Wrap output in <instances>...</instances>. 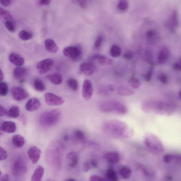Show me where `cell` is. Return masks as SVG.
<instances>
[{"instance_id":"b9f144b4","label":"cell","mask_w":181,"mask_h":181,"mask_svg":"<svg viewBox=\"0 0 181 181\" xmlns=\"http://www.w3.org/2000/svg\"><path fill=\"white\" fill-rule=\"evenodd\" d=\"M8 157L7 151L5 149L1 147L0 148V160L4 161L7 159Z\"/></svg>"},{"instance_id":"f5cc1de1","label":"cell","mask_w":181,"mask_h":181,"mask_svg":"<svg viewBox=\"0 0 181 181\" xmlns=\"http://www.w3.org/2000/svg\"><path fill=\"white\" fill-rule=\"evenodd\" d=\"M174 70L180 71H181V65L177 62H175L172 66Z\"/></svg>"},{"instance_id":"f35d334b","label":"cell","mask_w":181,"mask_h":181,"mask_svg":"<svg viewBox=\"0 0 181 181\" xmlns=\"http://www.w3.org/2000/svg\"><path fill=\"white\" fill-rule=\"evenodd\" d=\"M157 79L161 83L164 85H166L168 83L169 79L167 75L165 73H160L157 75Z\"/></svg>"},{"instance_id":"9c48e42d","label":"cell","mask_w":181,"mask_h":181,"mask_svg":"<svg viewBox=\"0 0 181 181\" xmlns=\"http://www.w3.org/2000/svg\"><path fill=\"white\" fill-rule=\"evenodd\" d=\"M41 151L38 147L33 146L29 149L28 155L33 164H36L41 157Z\"/></svg>"},{"instance_id":"6f0895ef","label":"cell","mask_w":181,"mask_h":181,"mask_svg":"<svg viewBox=\"0 0 181 181\" xmlns=\"http://www.w3.org/2000/svg\"><path fill=\"white\" fill-rule=\"evenodd\" d=\"M65 181H76L74 179H67Z\"/></svg>"},{"instance_id":"30bf717a","label":"cell","mask_w":181,"mask_h":181,"mask_svg":"<svg viewBox=\"0 0 181 181\" xmlns=\"http://www.w3.org/2000/svg\"><path fill=\"white\" fill-rule=\"evenodd\" d=\"M64 55L72 59H75L80 55V51L79 48L74 46H69L65 48L63 50Z\"/></svg>"},{"instance_id":"c3c4849f","label":"cell","mask_w":181,"mask_h":181,"mask_svg":"<svg viewBox=\"0 0 181 181\" xmlns=\"http://www.w3.org/2000/svg\"><path fill=\"white\" fill-rule=\"evenodd\" d=\"M133 54L131 52L127 51L123 55V58L126 60H131L133 58Z\"/></svg>"},{"instance_id":"94428289","label":"cell","mask_w":181,"mask_h":181,"mask_svg":"<svg viewBox=\"0 0 181 181\" xmlns=\"http://www.w3.org/2000/svg\"><path fill=\"white\" fill-rule=\"evenodd\" d=\"M180 64L181 65V59L180 61Z\"/></svg>"},{"instance_id":"ab89813d","label":"cell","mask_w":181,"mask_h":181,"mask_svg":"<svg viewBox=\"0 0 181 181\" xmlns=\"http://www.w3.org/2000/svg\"><path fill=\"white\" fill-rule=\"evenodd\" d=\"M5 27L8 31L11 33H14L15 31V22L7 21L5 22Z\"/></svg>"},{"instance_id":"836d02e7","label":"cell","mask_w":181,"mask_h":181,"mask_svg":"<svg viewBox=\"0 0 181 181\" xmlns=\"http://www.w3.org/2000/svg\"><path fill=\"white\" fill-rule=\"evenodd\" d=\"M98 59L100 64L104 66H108L112 64L114 62L112 59L104 56H100Z\"/></svg>"},{"instance_id":"74e56055","label":"cell","mask_w":181,"mask_h":181,"mask_svg":"<svg viewBox=\"0 0 181 181\" xmlns=\"http://www.w3.org/2000/svg\"><path fill=\"white\" fill-rule=\"evenodd\" d=\"M128 8V2L126 0H121L119 2L117 5V9L120 11H126Z\"/></svg>"},{"instance_id":"11a10c76","label":"cell","mask_w":181,"mask_h":181,"mask_svg":"<svg viewBox=\"0 0 181 181\" xmlns=\"http://www.w3.org/2000/svg\"><path fill=\"white\" fill-rule=\"evenodd\" d=\"M1 181H9V175L7 174H3L1 176Z\"/></svg>"},{"instance_id":"7bdbcfd3","label":"cell","mask_w":181,"mask_h":181,"mask_svg":"<svg viewBox=\"0 0 181 181\" xmlns=\"http://www.w3.org/2000/svg\"><path fill=\"white\" fill-rule=\"evenodd\" d=\"M152 69H150L148 72L144 76V78L145 81L146 82H150L152 78Z\"/></svg>"},{"instance_id":"60d3db41","label":"cell","mask_w":181,"mask_h":181,"mask_svg":"<svg viewBox=\"0 0 181 181\" xmlns=\"http://www.w3.org/2000/svg\"><path fill=\"white\" fill-rule=\"evenodd\" d=\"M74 134L75 137L78 140L83 141L85 139V134L84 132L81 130H76Z\"/></svg>"},{"instance_id":"e575fe53","label":"cell","mask_w":181,"mask_h":181,"mask_svg":"<svg viewBox=\"0 0 181 181\" xmlns=\"http://www.w3.org/2000/svg\"><path fill=\"white\" fill-rule=\"evenodd\" d=\"M67 84L68 87L73 90H76L78 88V83L77 81L72 78L67 80Z\"/></svg>"},{"instance_id":"d6a6232c","label":"cell","mask_w":181,"mask_h":181,"mask_svg":"<svg viewBox=\"0 0 181 181\" xmlns=\"http://www.w3.org/2000/svg\"><path fill=\"white\" fill-rule=\"evenodd\" d=\"M136 169L137 172L143 174L146 177L150 176V173L147 168L142 164L138 163L136 166Z\"/></svg>"},{"instance_id":"db71d44e","label":"cell","mask_w":181,"mask_h":181,"mask_svg":"<svg viewBox=\"0 0 181 181\" xmlns=\"http://www.w3.org/2000/svg\"><path fill=\"white\" fill-rule=\"evenodd\" d=\"M51 2L50 0H41L39 2V4L41 5H49Z\"/></svg>"},{"instance_id":"9a60e30c","label":"cell","mask_w":181,"mask_h":181,"mask_svg":"<svg viewBox=\"0 0 181 181\" xmlns=\"http://www.w3.org/2000/svg\"><path fill=\"white\" fill-rule=\"evenodd\" d=\"M27 69L22 67H18L14 69L13 74L14 77L17 79L23 81L24 78L28 74Z\"/></svg>"},{"instance_id":"7402d4cb","label":"cell","mask_w":181,"mask_h":181,"mask_svg":"<svg viewBox=\"0 0 181 181\" xmlns=\"http://www.w3.org/2000/svg\"><path fill=\"white\" fill-rule=\"evenodd\" d=\"M47 78L55 85H59L62 83L63 77L61 74L60 73H54L48 75L46 76Z\"/></svg>"},{"instance_id":"91938a15","label":"cell","mask_w":181,"mask_h":181,"mask_svg":"<svg viewBox=\"0 0 181 181\" xmlns=\"http://www.w3.org/2000/svg\"><path fill=\"white\" fill-rule=\"evenodd\" d=\"M48 181H56L53 180H48Z\"/></svg>"},{"instance_id":"680465c9","label":"cell","mask_w":181,"mask_h":181,"mask_svg":"<svg viewBox=\"0 0 181 181\" xmlns=\"http://www.w3.org/2000/svg\"><path fill=\"white\" fill-rule=\"evenodd\" d=\"M179 97L181 100V90H180L179 93Z\"/></svg>"},{"instance_id":"3957f363","label":"cell","mask_w":181,"mask_h":181,"mask_svg":"<svg viewBox=\"0 0 181 181\" xmlns=\"http://www.w3.org/2000/svg\"><path fill=\"white\" fill-rule=\"evenodd\" d=\"M54 65L51 58H47L40 61L37 65V69L40 74H43L51 70Z\"/></svg>"},{"instance_id":"5b68a950","label":"cell","mask_w":181,"mask_h":181,"mask_svg":"<svg viewBox=\"0 0 181 181\" xmlns=\"http://www.w3.org/2000/svg\"><path fill=\"white\" fill-rule=\"evenodd\" d=\"M27 167L21 159H18L14 162L12 167V173L15 176H22L26 172Z\"/></svg>"},{"instance_id":"5bb4252c","label":"cell","mask_w":181,"mask_h":181,"mask_svg":"<svg viewBox=\"0 0 181 181\" xmlns=\"http://www.w3.org/2000/svg\"><path fill=\"white\" fill-rule=\"evenodd\" d=\"M105 160L109 163L115 164L118 163L120 160V155L116 151H110L104 155Z\"/></svg>"},{"instance_id":"7dc6e473","label":"cell","mask_w":181,"mask_h":181,"mask_svg":"<svg viewBox=\"0 0 181 181\" xmlns=\"http://www.w3.org/2000/svg\"><path fill=\"white\" fill-rule=\"evenodd\" d=\"M8 111L7 110L5 107L2 106V105L0 106V116L1 117H4L5 116L8 115Z\"/></svg>"},{"instance_id":"52a82bcc","label":"cell","mask_w":181,"mask_h":181,"mask_svg":"<svg viewBox=\"0 0 181 181\" xmlns=\"http://www.w3.org/2000/svg\"><path fill=\"white\" fill-rule=\"evenodd\" d=\"M11 93L15 100L20 101L28 98L29 94L24 88L18 86L12 88Z\"/></svg>"},{"instance_id":"44dd1931","label":"cell","mask_w":181,"mask_h":181,"mask_svg":"<svg viewBox=\"0 0 181 181\" xmlns=\"http://www.w3.org/2000/svg\"><path fill=\"white\" fill-rule=\"evenodd\" d=\"M16 128L15 123L11 121L4 122L1 126L2 130L8 133H14L15 132Z\"/></svg>"},{"instance_id":"ffe728a7","label":"cell","mask_w":181,"mask_h":181,"mask_svg":"<svg viewBox=\"0 0 181 181\" xmlns=\"http://www.w3.org/2000/svg\"><path fill=\"white\" fill-rule=\"evenodd\" d=\"M170 54L169 50L167 47H164L160 50L158 54V61L163 64L167 61Z\"/></svg>"},{"instance_id":"9f6ffc18","label":"cell","mask_w":181,"mask_h":181,"mask_svg":"<svg viewBox=\"0 0 181 181\" xmlns=\"http://www.w3.org/2000/svg\"><path fill=\"white\" fill-rule=\"evenodd\" d=\"M4 74L2 71V69H0V81H1V82L4 79Z\"/></svg>"},{"instance_id":"4fadbf2b","label":"cell","mask_w":181,"mask_h":181,"mask_svg":"<svg viewBox=\"0 0 181 181\" xmlns=\"http://www.w3.org/2000/svg\"><path fill=\"white\" fill-rule=\"evenodd\" d=\"M168 26L170 30L173 31H175L177 29L179 25V17L177 12L174 10L169 18L168 22Z\"/></svg>"},{"instance_id":"f546056e","label":"cell","mask_w":181,"mask_h":181,"mask_svg":"<svg viewBox=\"0 0 181 181\" xmlns=\"http://www.w3.org/2000/svg\"><path fill=\"white\" fill-rule=\"evenodd\" d=\"M117 91L120 95L123 96L131 95L134 94L133 90L126 86H120L117 89Z\"/></svg>"},{"instance_id":"ba28073f","label":"cell","mask_w":181,"mask_h":181,"mask_svg":"<svg viewBox=\"0 0 181 181\" xmlns=\"http://www.w3.org/2000/svg\"><path fill=\"white\" fill-rule=\"evenodd\" d=\"M93 92V88L91 82L89 80L84 81L82 88V96L86 101L91 98Z\"/></svg>"},{"instance_id":"83f0119b","label":"cell","mask_w":181,"mask_h":181,"mask_svg":"<svg viewBox=\"0 0 181 181\" xmlns=\"http://www.w3.org/2000/svg\"><path fill=\"white\" fill-rule=\"evenodd\" d=\"M33 86L35 89L39 92H43L46 90V86L41 80L37 79L34 81Z\"/></svg>"},{"instance_id":"ac0fdd59","label":"cell","mask_w":181,"mask_h":181,"mask_svg":"<svg viewBox=\"0 0 181 181\" xmlns=\"http://www.w3.org/2000/svg\"><path fill=\"white\" fill-rule=\"evenodd\" d=\"M146 37L148 41L151 44L157 43L160 39L158 33L153 29H149L147 31Z\"/></svg>"},{"instance_id":"ee69618b","label":"cell","mask_w":181,"mask_h":181,"mask_svg":"<svg viewBox=\"0 0 181 181\" xmlns=\"http://www.w3.org/2000/svg\"><path fill=\"white\" fill-rule=\"evenodd\" d=\"M103 41V38L101 36H99L96 40L95 43H94V47L96 48H99L102 43Z\"/></svg>"},{"instance_id":"2e32d148","label":"cell","mask_w":181,"mask_h":181,"mask_svg":"<svg viewBox=\"0 0 181 181\" xmlns=\"http://www.w3.org/2000/svg\"><path fill=\"white\" fill-rule=\"evenodd\" d=\"M41 103L37 98H33L29 99L27 102L25 108L27 111H33L38 110L41 106Z\"/></svg>"},{"instance_id":"e0dca14e","label":"cell","mask_w":181,"mask_h":181,"mask_svg":"<svg viewBox=\"0 0 181 181\" xmlns=\"http://www.w3.org/2000/svg\"><path fill=\"white\" fill-rule=\"evenodd\" d=\"M9 60L10 62L18 67H21L25 62L24 58L18 54L13 53L10 54Z\"/></svg>"},{"instance_id":"d4e9b609","label":"cell","mask_w":181,"mask_h":181,"mask_svg":"<svg viewBox=\"0 0 181 181\" xmlns=\"http://www.w3.org/2000/svg\"><path fill=\"white\" fill-rule=\"evenodd\" d=\"M20 110L19 107L17 106H14L11 107L8 111V115L12 118H17L20 114Z\"/></svg>"},{"instance_id":"7c38bea8","label":"cell","mask_w":181,"mask_h":181,"mask_svg":"<svg viewBox=\"0 0 181 181\" xmlns=\"http://www.w3.org/2000/svg\"><path fill=\"white\" fill-rule=\"evenodd\" d=\"M80 69L86 75L89 76L93 74L96 70V67L91 62L83 63L80 65Z\"/></svg>"},{"instance_id":"681fc988","label":"cell","mask_w":181,"mask_h":181,"mask_svg":"<svg viewBox=\"0 0 181 181\" xmlns=\"http://www.w3.org/2000/svg\"><path fill=\"white\" fill-rule=\"evenodd\" d=\"M78 3L82 8L83 9H85L87 7V2L85 1L81 0V1H77Z\"/></svg>"},{"instance_id":"8fae6325","label":"cell","mask_w":181,"mask_h":181,"mask_svg":"<svg viewBox=\"0 0 181 181\" xmlns=\"http://www.w3.org/2000/svg\"><path fill=\"white\" fill-rule=\"evenodd\" d=\"M66 160L68 166L71 168L77 167L79 161V158L77 153L74 151H71L66 155Z\"/></svg>"},{"instance_id":"484cf974","label":"cell","mask_w":181,"mask_h":181,"mask_svg":"<svg viewBox=\"0 0 181 181\" xmlns=\"http://www.w3.org/2000/svg\"><path fill=\"white\" fill-rule=\"evenodd\" d=\"M0 16L5 22L10 21L15 22L13 17L10 12L3 8H1L0 9Z\"/></svg>"},{"instance_id":"f907efd6","label":"cell","mask_w":181,"mask_h":181,"mask_svg":"<svg viewBox=\"0 0 181 181\" xmlns=\"http://www.w3.org/2000/svg\"><path fill=\"white\" fill-rule=\"evenodd\" d=\"M0 3L4 7H8L11 4V1L10 0H1Z\"/></svg>"},{"instance_id":"7a4b0ae2","label":"cell","mask_w":181,"mask_h":181,"mask_svg":"<svg viewBox=\"0 0 181 181\" xmlns=\"http://www.w3.org/2000/svg\"><path fill=\"white\" fill-rule=\"evenodd\" d=\"M61 115V111L58 109L45 111L40 115L39 118V123L44 127L53 126L58 123Z\"/></svg>"},{"instance_id":"8d00e7d4","label":"cell","mask_w":181,"mask_h":181,"mask_svg":"<svg viewBox=\"0 0 181 181\" xmlns=\"http://www.w3.org/2000/svg\"><path fill=\"white\" fill-rule=\"evenodd\" d=\"M9 88L7 83L5 82L1 81L0 83V94L1 96H5L7 95Z\"/></svg>"},{"instance_id":"4316f807","label":"cell","mask_w":181,"mask_h":181,"mask_svg":"<svg viewBox=\"0 0 181 181\" xmlns=\"http://www.w3.org/2000/svg\"><path fill=\"white\" fill-rule=\"evenodd\" d=\"M107 178L110 181H118V176L116 172L111 167L107 169L106 172Z\"/></svg>"},{"instance_id":"816d5d0a","label":"cell","mask_w":181,"mask_h":181,"mask_svg":"<svg viewBox=\"0 0 181 181\" xmlns=\"http://www.w3.org/2000/svg\"><path fill=\"white\" fill-rule=\"evenodd\" d=\"M90 164L88 163H85L83 164V170L84 172H87L90 169Z\"/></svg>"},{"instance_id":"cb8c5ba5","label":"cell","mask_w":181,"mask_h":181,"mask_svg":"<svg viewBox=\"0 0 181 181\" xmlns=\"http://www.w3.org/2000/svg\"><path fill=\"white\" fill-rule=\"evenodd\" d=\"M12 142L15 146L18 148H20L24 146L25 140L24 138L22 136L16 134L12 137Z\"/></svg>"},{"instance_id":"f1b7e54d","label":"cell","mask_w":181,"mask_h":181,"mask_svg":"<svg viewBox=\"0 0 181 181\" xmlns=\"http://www.w3.org/2000/svg\"><path fill=\"white\" fill-rule=\"evenodd\" d=\"M132 171L131 169L127 167H123L119 170L120 175L125 179H127L131 176Z\"/></svg>"},{"instance_id":"d590c367","label":"cell","mask_w":181,"mask_h":181,"mask_svg":"<svg viewBox=\"0 0 181 181\" xmlns=\"http://www.w3.org/2000/svg\"><path fill=\"white\" fill-rule=\"evenodd\" d=\"M129 83L134 89H137L140 87L141 83L139 80L137 78L132 77L130 78Z\"/></svg>"},{"instance_id":"8992f818","label":"cell","mask_w":181,"mask_h":181,"mask_svg":"<svg viewBox=\"0 0 181 181\" xmlns=\"http://www.w3.org/2000/svg\"><path fill=\"white\" fill-rule=\"evenodd\" d=\"M119 102L107 101L103 102L100 106V110L103 112L110 113L117 112Z\"/></svg>"},{"instance_id":"d6986e66","label":"cell","mask_w":181,"mask_h":181,"mask_svg":"<svg viewBox=\"0 0 181 181\" xmlns=\"http://www.w3.org/2000/svg\"><path fill=\"white\" fill-rule=\"evenodd\" d=\"M45 49L48 52L52 53H56L59 48L55 41L51 39H48L44 41Z\"/></svg>"},{"instance_id":"4dcf8cb0","label":"cell","mask_w":181,"mask_h":181,"mask_svg":"<svg viewBox=\"0 0 181 181\" xmlns=\"http://www.w3.org/2000/svg\"><path fill=\"white\" fill-rule=\"evenodd\" d=\"M18 36L19 38L23 41H26L32 38L33 35L32 33L26 31H21L18 34Z\"/></svg>"},{"instance_id":"f6af8a7d","label":"cell","mask_w":181,"mask_h":181,"mask_svg":"<svg viewBox=\"0 0 181 181\" xmlns=\"http://www.w3.org/2000/svg\"><path fill=\"white\" fill-rule=\"evenodd\" d=\"M173 159V155L169 154H166L164 156L163 158L164 162L167 163H170Z\"/></svg>"},{"instance_id":"6da1fadb","label":"cell","mask_w":181,"mask_h":181,"mask_svg":"<svg viewBox=\"0 0 181 181\" xmlns=\"http://www.w3.org/2000/svg\"><path fill=\"white\" fill-rule=\"evenodd\" d=\"M104 133L119 139H127L133 135L134 130L127 123L119 120H111L105 122L102 126Z\"/></svg>"},{"instance_id":"1f68e13d","label":"cell","mask_w":181,"mask_h":181,"mask_svg":"<svg viewBox=\"0 0 181 181\" xmlns=\"http://www.w3.org/2000/svg\"><path fill=\"white\" fill-rule=\"evenodd\" d=\"M122 51L121 48L117 45H113L110 50V55L113 58H117L121 55Z\"/></svg>"},{"instance_id":"603a6c76","label":"cell","mask_w":181,"mask_h":181,"mask_svg":"<svg viewBox=\"0 0 181 181\" xmlns=\"http://www.w3.org/2000/svg\"><path fill=\"white\" fill-rule=\"evenodd\" d=\"M44 174V169L41 166L36 168L31 178V181H41Z\"/></svg>"},{"instance_id":"bcb514c9","label":"cell","mask_w":181,"mask_h":181,"mask_svg":"<svg viewBox=\"0 0 181 181\" xmlns=\"http://www.w3.org/2000/svg\"><path fill=\"white\" fill-rule=\"evenodd\" d=\"M89 181H105L100 176L93 175L90 177Z\"/></svg>"},{"instance_id":"277c9868","label":"cell","mask_w":181,"mask_h":181,"mask_svg":"<svg viewBox=\"0 0 181 181\" xmlns=\"http://www.w3.org/2000/svg\"><path fill=\"white\" fill-rule=\"evenodd\" d=\"M45 98L46 104L50 106H60L64 102L62 97L49 92L45 94Z\"/></svg>"}]
</instances>
